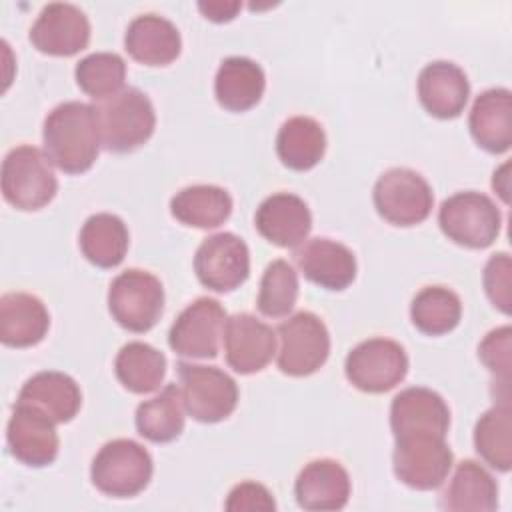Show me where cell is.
I'll return each mask as SVG.
<instances>
[{
	"instance_id": "1",
	"label": "cell",
	"mask_w": 512,
	"mask_h": 512,
	"mask_svg": "<svg viewBox=\"0 0 512 512\" xmlns=\"http://www.w3.org/2000/svg\"><path fill=\"white\" fill-rule=\"evenodd\" d=\"M44 152L66 174H82L98 158L102 140L96 108L70 100L52 108L42 128Z\"/></svg>"
},
{
	"instance_id": "2",
	"label": "cell",
	"mask_w": 512,
	"mask_h": 512,
	"mask_svg": "<svg viewBox=\"0 0 512 512\" xmlns=\"http://www.w3.org/2000/svg\"><path fill=\"white\" fill-rule=\"evenodd\" d=\"M96 108L100 140L108 152L124 154L146 144L156 128V112L150 98L138 88H122Z\"/></svg>"
},
{
	"instance_id": "3",
	"label": "cell",
	"mask_w": 512,
	"mask_h": 512,
	"mask_svg": "<svg viewBox=\"0 0 512 512\" xmlns=\"http://www.w3.org/2000/svg\"><path fill=\"white\" fill-rule=\"evenodd\" d=\"M152 472V456L142 444L130 438H116L106 442L94 456L90 478L106 496L132 498L150 484Z\"/></svg>"
},
{
	"instance_id": "4",
	"label": "cell",
	"mask_w": 512,
	"mask_h": 512,
	"mask_svg": "<svg viewBox=\"0 0 512 512\" xmlns=\"http://www.w3.org/2000/svg\"><path fill=\"white\" fill-rule=\"evenodd\" d=\"M58 192L50 158L36 146H16L2 160V194L18 210H40Z\"/></svg>"
},
{
	"instance_id": "5",
	"label": "cell",
	"mask_w": 512,
	"mask_h": 512,
	"mask_svg": "<svg viewBox=\"0 0 512 512\" xmlns=\"http://www.w3.org/2000/svg\"><path fill=\"white\" fill-rule=\"evenodd\" d=\"M438 224L444 236L464 248H488L500 234L502 214L482 192L466 190L446 198L438 210Z\"/></svg>"
},
{
	"instance_id": "6",
	"label": "cell",
	"mask_w": 512,
	"mask_h": 512,
	"mask_svg": "<svg viewBox=\"0 0 512 512\" xmlns=\"http://www.w3.org/2000/svg\"><path fill=\"white\" fill-rule=\"evenodd\" d=\"M108 310L112 318L130 332H148L164 312L162 282L146 270L120 272L108 288Z\"/></svg>"
},
{
	"instance_id": "7",
	"label": "cell",
	"mask_w": 512,
	"mask_h": 512,
	"mask_svg": "<svg viewBox=\"0 0 512 512\" xmlns=\"http://www.w3.org/2000/svg\"><path fill=\"white\" fill-rule=\"evenodd\" d=\"M180 392L186 412L204 424L226 420L238 404V386L216 366L178 362Z\"/></svg>"
},
{
	"instance_id": "8",
	"label": "cell",
	"mask_w": 512,
	"mask_h": 512,
	"mask_svg": "<svg viewBox=\"0 0 512 512\" xmlns=\"http://www.w3.org/2000/svg\"><path fill=\"white\" fill-rule=\"evenodd\" d=\"M278 368L288 376H310L324 366L330 354V334L314 312H296L276 328Z\"/></svg>"
},
{
	"instance_id": "9",
	"label": "cell",
	"mask_w": 512,
	"mask_h": 512,
	"mask_svg": "<svg viewBox=\"0 0 512 512\" xmlns=\"http://www.w3.org/2000/svg\"><path fill=\"white\" fill-rule=\"evenodd\" d=\"M372 200L376 212L394 226L424 222L434 204L428 180L410 168H390L374 184Z\"/></svg>"
},
{
	"instance_id": "10",
	"label": "cell",
	"mask_w": 512,
	"mask_h": 512,
	"mask_svg": "<svg viewBox=\"0 0 512 512\" xmlns=\"http://www.w3.org/2000/svg\"><path fill=\"white\" fill-rule=\"evenodd\" d=\"M344 372L354 388L382 394L406 378L408 354L396 340L368 338L348 352Z\"/></svg>"
},
{
	"instance_id": "11",
	"label": "cell",
	"mask_w": 512,
	"mask_h": 512,
	"mask_svg": "<svg viewBox=\"0 0 512 512\" xmlns=\"http://www.w3.org/2000/svg\"><path fill=\"white\" fill-rule=\"evenodd\" d=\"M452 450L446 436L408 434L396 438L392 466L396 478L414 490L438 488L452 470Z\"/></svg>"
},
{
	"instance_id": "12",
	"label": "cell",
	"mask_w": 512,
	"mask_h": 512,
	"mask_svg": "<svg viewBox=\"0 0 512 512\" xmlns=\"http://www.w3.org/2000/svg\"><path fill=\"white\" fill-rule=\"evenodd\" d=\"M226 310L214 298L200 296L188 304L168 332L170 348L184 358H214L224 334Z\"/></svg>"
},
{
	"instance_id": "13",
	"label": "cell",
	"mask_w": 512,
	"mask_h": 512,
	"mask_svg": "<svg viewBox=\"0 0 512 512\" xmlns=\"http://www.w3.org/2000/svg\"><path fill=\"white\" fill-rule=\"evenodd\" d=\"M194 272L214 292H232L250 274V252L246 242L232 232L208 236L196 250Z\"/></svg>"
},
{
	"instance_id": "14",
	"label": "cell",
	"mask_w": 512,
	"mask_h": 512,
	"mask_svg": "<svg viewBox=\"0 0 512 512\" xmlns=\"http://www.w3.org/2000/svg\"><path fill=\"white\" fill-rule=\"evenodd\" d=\"M30 42L42 54L74 56L90 42L88 16L74 4L50 2L34 20Z\"/></svg>"
},
{
	"instance_id": "15",
	"label": "cell",
	"mask_w": 512,
	"mask_h": 512,
	"mask_svg": "<svg viewBox=\"0 0 512 512\" xmlns=\"http://www.w3.org/2000/svg\"><path fill=\"white\" fill-rule=\"evenodd\" d=\"M222 342L226 362L238 374L264 370L276 354V332L246 312L226 318Z\"/></svg>"
},
{
	"instance_id": "16",
	"label": "cell",
	"mask_w": 512,
	"mask_h": 512,
	"mask_svg": "<svg viewBox=\"0 0 512 512\" xmlns=\"http://www.w3.org/2000/svg\"><path fill=\"white\" fill-rule=\"evenodd\" d=\"M54 420L36 408L16 404L6 426L10 454L32 468L48 466L56 460L60 440Z\"/></svg>"
},
{
	"instance_id": "17",
	"label": "cell",
	"mask_w": 512,
	"mask_h": 512,
	"mask_svg": "<svg viewBox=\"0 0 512 512\" xmlns=\"http://www.w3.org/2000/svg\"><path fill=\"white\" fill-rule=\"evenodd\" d=\"M390 428L394 438L408 434L446 436L450 428V408L444 398L430 388H404L390 404Z\"/></svg>"
},
{
	"instance_id": "18",
	"label": "cell",
	"mask_w": 512,
	"mask_h": 512,
	"mask_svg": "<svg viewBox=\"0 0 512 512\" xmlns=\"http://www.w3.org/2000/svg\"><path fill=\"white\" fill-rule=\"evenodd\" d=\"M254 224L262 238L280 248L300 246L312 230L308 204L290 192H276L262 200Z\"/></svg>"
},
{
	"instance_id": "19",
	"label": "cell",
	"mask_w": 512,
	"mask_h": 512,
	"mask_svg": "<svg viewBox=\"0 0 512 512\" xmlns=\"http://www.w3.org/2000/svg\"><path fill=\"white\" fill-rule=\"evenodd\" d=\"M468 96V78L454 62L436 60L420 70L418 98L430 116L440 120L458 118L468 102Z\"/></svg>"
},
{
	"instance_id": "20",
	"label": "cell",
	"mask_w": 512,
	"mask_h": 512,
	"mask_svg": "<svg viewBox=\"0 0 512 512\" xmlns=\"http://www.w3.org/2000/svg\"><path fill=\"white\" fill-rule=\"evenodd\" d=\"M294 260L300 272L320 288L344 290L356 278V258L352 250L330 238H312L304 242Z\"/></svg>"
},
{
	"instance_id": "21",
	"label": "cell",
	"mask_w": 512,
	"mask_h": 512,
	"mask_svg": "<svg viewBox=\"0 0 512 512\" xmlns=\"http://www.w3.org/2000/svg\"><path fill=\"white\" fill-rule=\"evenodd\" d=\"M350 488V476L340 462L318 458L300 470L294 496L304 510H340L348 504Z\"/></svg>"
},
{
	"instance_id": "22",
	"label": "cell",
	"mask_w": 512,
	"mask_h": 512,
	"mask_svg": "<svg viewBox=\"0 0 512 512\" xmlns=\"http://www.w3.org/2000/svg\"><path fill=\"white\" fill-rule=\"evenodd\" d=\"M470 134L490 154H504L512 146V94L508 88H488L476 96L470 116Z\"/></svg>"
},
{
	"instance_id": "23",
	"label": "cell",
	"mask_w": 512,
	"mask_h": 512,
	"mask_svg": "<svg viewBox=\"0 0 512 512\" xmlns=\"http://www.w3.org/2000/svg\"><path fill=\"white\" fill-rule=\"evenodd\" d=\"M16 404L36 408L54 422L64 424L78 414L82 406V392L72 376L56 370H44L24 382Z\"/></svg>"
},
{
	"instance_id": "24",
	"label": "cell",
	"mask_w": 512,
	"mask_h": 512,
	"mask_svg": "<svg viewBox=\"0 0 512 512\" xmlns=\"http://www.w3.org/2000/svg\"><path fill=\"white\" fill-rule=\"evenodd\" d=\"M124 46L140 64L166 66L178 58L182 38L176 24L168 18L158 14H140L128 24Z\"/></svg>"
},
{
	"instance_id": "25",
	"label": "cell",
	"mask_w": 512,
	"mask_h": 512,
	"mask_svg": "<svg viewBox=\"0 0 512 512\" xmlns=\"http://www.w3.org/2000/svg\"><path fill=\"white\" fill-rule=\"evenodd\" d=\"M50 328L44 302L28 292H6L0 298V340L12 348L38 344Z\"/></svg>"
},
{
	"instance_id": "26",
	"label": "cell",
	"mask_w": 512,
	"mask_h": 512,
	"mask_svg": "<svg viewBox=\"0 0 512 512\" xmlns=\"http://www.w3.org/2000/svg\"><path fill=\"white\" fill-rule=\"evenodd\" d=\"M266 88L262 66L246 56L224 58L216 70L214 94L218 104L230 112L254 108Z\"/></svg>"
},
{
	"instance_id": "27",
	"label": "cell",
	"mask_w": 512,
	"mask_h": 512,
	"mask_svg": "<svg viewBox=\"0 0 512 512\" xmlns=\"http://www.w3.org/2000/svg\"><path fill=\"white\" fill-rule=\"evenodd\" d=\"M498 506L494 476L474 460H462L442 494V508L450 512H492Z\"/></svg>"
},
{
	"instance_id": "28",
	"label": "cell",
	"mask_w": 512,
	"mask_h": 512,
	"mask_svg": "<svg viewBox=\"0 0 512 512\" xmlns=\"http://www.w3.org/2000/svg\"><path fill=\"white\" fill-rule=\"evenodd\" d=\"M170 212L184 226L218 228L232 214V196L214 184L186 186L172 196Z\"/></svg>"
},
{
	"instance_id": "29",
	"label": "cell",
	"mask_w": 512,
	"mask_h": 512,
	"mask_svg": "<svg viewBox=\"0 0 512 512\" xmlns=\"http://www.w3.org/2000/svg\"><path fill=\"white\" fill-rule=\"evenodd\" d=\"M326 152V134L318 120L310 116L288 118L276 136V154L280 162L296 172L314 168Z\"/></svg>"
},
{
	"instance_id": "30",
	"label": "cell",
	"mask_w": 512,
	"mask_h": 512,
	"mask_svg": "<svg viewBox=\"0 0 512 512\" xmlns=\"http://www.w3.org/2000/svg\"><path fill=\"white\" fill-rule=\"evenodd\" d=\"M186 424V406L178 384H166L154 398L136 408V430L150 442L176 440Z\"/></svg>"
},
{
	"instance_id": "31",
	"label": "cell",
	"mask_w": 512,
	"mask_h": 512,
	"mask_svg": "<svg viewBox=\"0 0 512 512\" xmlns=\"http://www.w3.org/2000/svg\"><path fill=\"white\" fill-rule=\"evenodd\" d=\"M78 242L84 258L90 264L98 268H114L128 252L130 234L120 216L98 212L82 224Z\"/></svg>"
},
{
	"instance_id": "32",
	"label": "cell",
	"mask_w": 512,
	"mask_h": 512,
	"mask_svg": "<svg viewBox=\"0 0 512 512\" xmlns=\"http://www.w3.org/2000/svg\"><path fill=\"white\" fill-rule=\"evenodd\" d=\"M120 384L134 394H148L160 388L166 376V356L146 342H128L114 360Z\"/></svg>"
},
{
	"instance_id": "33",
	"label": "cell",
	"mask_w": 512,
	"mask_h": 512,
	"mask_svg": "<svg viewBox=\"0 0 512 512\" xmlns=\"http://www.w3.org/2000/svg\"><path fill=\"white\" fill-rule=\"evenodd\" d=\"M474 448L498 472L512 468V410L508 402L492 406L478 418L474 426Z\"/></svg>"
},
{
	"instance_id": "34",
	"label": "cell",
	"mask_w": 512,
	"mask_h": 512,
	"mask_svg": "<svg viewBox=\"0 0 512 512\" xmlns=\"http://www.w3.org/2000/svg\"><path fill=\"white\" fill-rule=\"evenodd\" d=\"M410 318L422 334H448L462 318L460 296L446 286H424L410 304Z\"/></svg>"
},
{
	"instance_id": "35",
	"label": "cell",
	"mask_w": 512,
	"mask_h": 512,
	"mask_svg": "<svg viewBox=\"0 0 512 512\" xmlns=\"http://www.w3.org/2000/svg\"><path fill=\"white\" fill-rule=\"evenodd\" d=\"M82 92L94 100H104L122 90L126 80V62L116 52H92L74 68Z\"/></svg>"
},
{
	"instance_id": "36",
	"label": "cell",
	"mask_w": 512,
	"mask_h": 512,
	"mask_svg": "<svg viewBox=\"0 0 512 512\" xmlns=\"http://www.w3.org/2000/svg\"><path fill=\"white\" fill-rule=\"evenodd\" d=\"M298 272L286 260H274L266 266L260 290H258V310L268 318L288 316L298 300Z\"/></svg>"
},
{
	"instance_id": "37",
	"label": "cell",
	"mask_w": 512,
	"mask_h": 512,
	"mask_svg": "<svg viewBox=\"0 0 512 512\" xmlns=\"http://www.w3.org/2000/svg\"><path fill=\"white\" fill-rule=\"evenodd\" d=\"M510 272H512L510 256L506 252H498L488 258V262L484 266V274H482L486 296L490 298L494 308H498L502 314H510V310H512Z\"/></svg>"
},
{
	"instance_id": "38",
	"label": "cell",
	"mask_w": 512,
	"mask_h": 512,
	"mask_svg": "<svg viewBox=\"0 0 512 512\" xmlns=\"http://www.w3.org/2000/svg\"><path fill=\"white\" fill-rule=\"evenodd\" d=\"M478 358L482 364L502 382L510 380V358H512V330L510 326H500L490 330L478 346Z\"/></svg>"
},
{
	"instance_id": "39",
	"label": "cell",
	"mask_w": 512,
	"mask_h": 512,
	"mask_svg": "<svg viewBox=\"0 0 512 512\" xmlns=\"http://www.w3.org/2000/svg\"><path fill=\"white\" fill-rule=\"evenodd\" d=\"M224 506L228 512H254V510L272 512V510H276L272 492L266 486H262L258 482H250V480L236 484L230 490Z\"/></svg>"
},
{
	"instance_id": "40",
	"label": "cell",
	"mask_w": 512,
	"mask_h": 512,
	"mask_svg": "<svg viewBox=\"0 0 512 512\" xmlns=\"http://www.w3.org/2000/svg\"><path fill=\"white\" fill-rule=\"evenodd\" d=\"M242 4L238 0H216V2H198V10L204 14V18L212 22H228L232 20Z\"/></svg>"
},
{
	"instance_id": "41",
	"label": "cell",
	"mask_w": 512,
	"mask_h": 512,
	"mask_svg": "<svg viewBox=\"0 0 512 512\" xmlns=\"http://www.w3.org/2000/svg\"><path fill=\"white\" fill-rule=\"evenodd\" d=\"M508 170H510V164H502L496 172H494V178H492V186L494 190L502 196L504 202H508Z\"/></svg>"
}]
</instances>
